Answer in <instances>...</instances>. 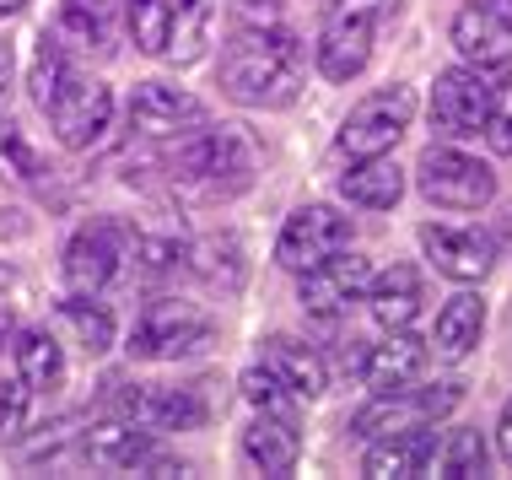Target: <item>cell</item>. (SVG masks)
I'll list each match as a JSON object with an SVG mask.
<instances>
[{
	"mask_svg": "<svg viewBox=\"0 0 512 480\" xmlns=\"http://www.w3.org/2000/svg\"><path fill=\"white\" fill-rule=\"evenodd\" d=\"M486 464H491L486 437H480L475 427H453V432L437 443V454H432V475L469 480V475H486Z\"/></svg>",
	"mask_w": 512,
	"mask_h": 480,
	"instance_id": "cell-29",
	"label": "cell"
},
{
	"mask_svg": "<svg viewBox=\"0 0 512 480\" xmlns=\"http://www.w3.org/2000/svg\"><path fill=\"white\" fill-rule=\"evenodd\" d=\"M351 249V216H340L335 205H297L286 216L281 238H275V265L281 270H313L318 259Z\"/></svg>",
	"mask_w": 512,
	"mask_h": 480,
	"instance_id": "cell-10",
	"label": "cell"
},
{
	"mask_svg": "<svg viewBox=\"0 0 512 480\" xmlns=\"http://www.w3.org/2000/svg\"><path fill=\"white\" fill-rule=\"evenodd\" d=\"M44 114H49L54 141L71 146V152H87V146H98L108 135V125H114V92H108L103 81H92V76L76 71Z\"/></svg>",
	"mask_w": 512,
	"mask_h": 480,
	"instance_id": "cell-11",
	"label": "cell"
},
{
	"mask_svg": "<svg viewBox=\"0 0 512 480\" xmlns=\"http://www.w3.org/2000/svg\"><path fill=\"white\" fill-rule=\"evenodd\" d=\"M340 195L362 211H394L405 200V168L383 152V157H351V168L340 173Z\"/></svg>",
	"mask_w": 512,
	"mask_h": 480,
	"instance_id": "cell-23",
	"label": "cell"
},
{
	"mask_svg": "<svg viewBox=\"0 0 512 480\" xmlns=\"http://www.w3.org/2000/svg\"><path fill=\"white\" fill-rule=\"evenodd\" d=\"M54 38L71 54H108L114 49V11H108V0H60Z\"/></svg>",
	"mask_w": 512,
	"mask_h": 480,
	"instance_id": "cell-24",
	"label": "cell"
},
{
	"mask_svg": "<svg viewBox=\"0 0 512 480\" xmlns=\"http://www.w3.org/2000/svg\"><path fill=\"white\" fill-rule=\"evenodd\" d=\"M27 383H22V373H11V378H0V437H11L22 427V416H27Z\"/></svg>",
	"mask_w": 512,
	"mask_h": 480,
	"instance_id": "cell-36",
	"label": "cell"
},
{
	"mask_svg": "<svg viewBox=\"0 0 512 480\" xmlns=\"http://www.w3.org/2000/svg\"><path fill=\"white\" fill-rule=\"evenodd\" d=\"M232 27H281V0H232Z\"/></svg>",
	"mask_w": 512,
	"mask_h": 480,
	"instance_id": "cell-37",
	"label": "cell"
},
{
	"mask_svg": "<svg viewBox=\"0 0 512 480\" xmlns=\"http://www.w3.org/2000/svg\"><path fill=\"white\" fill-rule=\"evenodd\" d=\"M432 454H437V432H426V427H415V432H389V437H372L362 470H367L372 480L432 475Z\"/></svg>",
	"mask_w": 512,
	"mask_h": 480,
	"instance_id": "cell-21",
	"label": "cell"
},
{
	"mask_svg": "<svg viewBox=\"0 0 512 480\" xmlns=\"http://www.w3.org/2000/svg\"><path fill=\"white\" fill-rule=\"evenodd\" d=\"M426 362H432V351H426V340H415L410 329H389V340H378V346H367V356L356 362V373L372 394L378 389H405L426 373Z\"/></svg>",
	"mask_w": 512,
	"mask_h": 480,
	"instance_id": "cell-19",
	"label": "cell"
},
{
	"mask_svg": "<svg viewBox=\"0 0 512 480\" xmlns=\"http://www.w3.org/2000/svg\"><path fill=\"white\" fill-rule=\"evenodd\" d=\"M184 265L195 270L200 281L221 286V292H238V286H243V243L232 238V232H221V238H205V243H195Z\"/></svg>",
	"mask_w": 512,
	"mask_h": 480,
	"instance_id": "cell-28",
	"label": "cell"
},
{
	"mask_svg": "<svg viewBox=\"0 0 512 480\" xmlns=\"http://www.w3.org/2000/svg\"><path fill=\"white\" fill-rule=\"evenodd\" d=\"M399 17V0H335L324 17V33L313 44V60L324 81H356L372 65V44H378L383 22Z\"/></svg>",
	"mask_w": 512,
	"mask_h": 480,
	"instance_id": "cell-3",
	"label": "cell"
},
{
	"mask_svg": "<svg viewBox=\"0 0 512 480\" xmlns=\"http://www.w3.org/2000/svg\"><path fill=\"white\" fill-rule=\"evenodd\" d=\"M243 459L259 475H292L302 459V432L292 410H259L254 427L243 432Z\"/></svg>",
	"mask_w": 512,
	"mask_h": 480,
	"instance_id": "cell-18",
	"label": "cell"
},
{
	"mask_svg": "<svg viewBox=\"0 0 512 480\" xmlns=\"http://www.w3.org/2000/svg\"><path fill=\"white\" fill-rule=\"evenodd\" d=\"M308 49L286 27H238L221 54V92L243 108H286L302 92Z\"/></svg>",
	"mask_w": 512,
	"mask_h": 480,
	"instance_id": "cell-1",
	"label": "cell"
},
{
	"mask_svg": "<svg viewBox=\"0 0 512 480\" xmlns=\"http://www.w3.org/2000/svg\"><path fill=\"white\" fill-rule=\"evenodd\" d=\"M76 76V65H71V49L60 44L54 33L38 38V49H33V71H27V87H33V103L38 108H49L54 98H60V87Z\"/></svg>",
	"mask_w": 512,
	"mask_h": 480,
	"instance_id": "cell-30",
	"label": "cell"
},
{
	"mask_svg": "<svg viewBox=\"0 0 512 480\" xmlns=\"http://www.w3.org/2000/svg\"><path fill=\"white\" fill-rule=\"evenodd\" d=\"M259 152L248 141L243 125H200L195 135L178 141V152L168 157V178L184 189H195L200 200H232L254 184Z\"/></svg>",
	"mask_w": 512,
	"mask_h": 480,
	"instance_id": "cell-2",
	"label": "cell"
},
{
	"mask_svg": "<svg viewBox=\"0 0 512 480\" xmlns=\"http://www.w3.org/2000/svg\"><path fill=\"white\" fill-rule=\"evenodd\" d=\"M0 173H11V178H38L44 173V162H38V152L27 146V135L11 130V125H6V141H0Z\"/></svg>",
	"mask_w": 512,
	"mask_h": 480,
	"instance_id": "cell-35",
	"label": "cell"
},
{
	"mask_svg": "<svg viewBox=\"0 0 512 480\" xmlns=\"http://www.w3.org/2000/svg\"><path fill=\"white\" fill-rule=\"evenodd\" d=\"M453 49L464 65L507 71L512 65V0H469L453 17Z\"/></svg>",
	"mask_w": 512,
	"mask_h": 480,
	"instance_id": "cell-13",
	"label": "cell"
},
{
	"mask_svg": "<svg viewBox=\"0 0 512 480\" xmlns=\"http://www.w3.org/2000/svg\"><path fill=\"white\" fill-rule=\"evenodd\" d=\"M496 454H502V464H512V400L496 416Z\"/></svg>",
	"mask_w": 512,
	"mask_h": 480,
	"instance_id": "cell-38",
	"label": "cell"
},
{
	"mask_svg": "<svg viewBox=\"0 0 512 480\" xmlns=\"http://www.w3.org/2000/svg\"><path fill=\"white\" fill-rule=\"evenodd\" d=\"M362 303L372 308V319H378L383 329H410L415 313H421L426 292H421V270L415 265H389L378 270V276L367 281V297Z\"/></svg>",
	"mask_w": 512,
	"mask_h": 480,
	"instance_id": "cell-22",
	"label": "cell"
},
{
	"mask_svg": "<svg viewBox=\"0 0 512 480\" xmlns=\"http://www.w3.org/2000/svg\"><path fill=\"white\" fill-rule=\"evenodd\" d=\"M464 400L459 383H405V389H378L372 400L351 416L356 437H389V432H415V427H437L442 416H453Z\"/></svg>",
	"mask_w": 512,
	"mask_h": 480,
	"instance_id": "cell-4",
	"label": "cell"
},
{
	"mask_svg": "<svg viewBox=\"0 0 512 480\" xmlns=\"http://www.w3.org/2000/svg\"><path fill=\"white\" fill-rule=\"evenodd\" d=\"M238 389H243V400L254 405V410H292V400H297V394L286 389V383L275 378V373H270L265 362H259V367H248Z\"/></svg>",
	"mask_w": 512,
	"mask_h": 480,
	"instance_id": "cell-34",
	"label": "cell"
},
{
	"mask_svg": "<svg viewBox=\"0 0 512 480\" xmlns=\"http://www.w3.org/2000/svg\"><path fill=\"white\" fill-rule=\"evenodd\" d=\"M216 340L211 313H200L195 303H178V297H157L146 303V313L130 329V356L141 362H178V356H195Z\"/></svg>",
	"mask_w": 512,
	"mask_h": 480,
	"instance_id": "cell-5",
	"label": "cell"
},
{
	"mask_svg": "<svg viewBox=\"0 0 512 480\" xmlns=\"http://www.w3.org/2000/svg\"><path fill=\"white\" fill-rule=\"evenodd\" d=\"M22 6H27V0H0V17H17Z\"/></svg>",
	"mask_w": 512,
	"mask_h": 480,
	"instance_id": "cell-39",
	"label": "cell"
},
{
	"mask_svg": "<svg viewBox=\"0 0 512 480\" xmlns=\"http://www.w3.org/2000/svg\"><path fill=\"white\" fill-rule=\"evenodd\" d=\"M200 125H211L205 103L195 92L173 87V81H141L130 98V130L146 135V141H184Z\"/></svg>",
	"mask_w": 512,
	"mask_h": 480,
	"instance_id": "cell-12",
	"label": "cell"
},
{
	"mask_svg": "<svg viewBox=\"0 0 512 480\" xmlns=\"http://www.w3.org/2000/svg\"><path fill=\"white\" fill-rule=\"evenodd\" d=\"M480 335H486V303H480L475 292H459V297H448L442 303V313H437V335H432V346L442 351V356H469L480 346Z\"/></svg>",
	"mask_w": 512,
	"mask_h": 480,
	"instance_id": "cell-25",
	"label": "cell"
},
{
	"mask_svg": "<svg viewBox=\"0 0 512 480\" xmlns=\"http://www.w3.org/2000/svg\"><path fill=\"white\" fill-rule=\"evenodd\" d=\"M17 373L33 394H54L65 383V351L49 329H27L17 340Z\"/></svg>",
	"mask_w": 512,
	"mask_h": 480,
	"instance_id": "cell-27",
	"label": "cell"
},
{
	"mask_svg": "<svg viewBox=\"0 0 512 480\" xmlns=\"http://www.w3.org/2000/svg\"><path fill=\"white\" fill-rule=\"evenodd\" d=\"M410 119H415V92L410 87H383L345 114L335 146L345 157H383L399 146V135L410 130Z\"/></svg>",
	"mask_w": 512,
	"mask_h": 480,
	"instance_id": "cell-8",
	"label": "cell"
},
{
	"mask_svg": "<svg viewBox=\"0 0 512 480\" xmlns=\"http://www.w3.org/2000/svg\"><path fill=\"white\" fill-rule=\"evenodd\" d=\"M367 281H372V265L362 254L340 249L329 259H318L313 270H302V308L313 313V319H340V313H351V303H362L367 297Z\"/></svg>",
	"mask_w": 512,
	"mask_h": 480,
	"instance_id": "cell-15",
	"label": "cell"
},
{
	"mask_svg": "<svg viewBox=\"0 0 512 480\" xmlns=\"http://www.w3.org/2000/svg\"><path fill=\"white\" fill-rule=\"evenodd\" d=\"M415 184L442 211H486L496 200V173L480 157L453 152V146H432V152L415 162Z\"/></svg>",
	"mask_w": 512,
	"mask_h": 480,
	"instance_id": "cell-7",
	"label": "cell"
},
{
	"mask_svg": "<svg viewBox=\"0 0 512 480\" xmlns=\"http://www.w3.org/2000/svg\"><path fill=\"white\" fill-rule=\"evenodd\" d=\"M6 71H11V60L0 54V103H6Z\"/></svg>",
	"mask_w": 512,
	"mask_h": 480,
	"instance_id": "cell-40",
	"label": "cell"
},
{
	"mask_svg": "<svg viewBox=\"0 0 512 480\" xmlns=\"http://www.w3.org/2000/svg\"><path fill=\"white\" fill-rule=\"evenodd\" d=\"M124 416L141 421L151 432H195L211 421V405H205V383H184V389H162V383H135L124 389Z\"/></svg>",
	"mask_w": 512,
	"mask_h": 480,
	"instance_id": "cell-16",
	"label": "cell"
},
{
	"mask_svg": "<svg viewBox=\"0 0 512 480\" xmlns=\"http://www.w3.org/2000/svg\"><path fill=\"white\" fill-rule=\"evenodd\" d=\"M173 22H168V60L178 65H195L205 44H211V22H216V6L211 0H168Z\"/></svg>",
	"mask_w": 512,
	"mask_h": 480,
	"instance_id": "cell-26",
	"label": "cell"
},
{
	"mask_svg": "<svg viewBox=\"0 0 512 480\" xmlns=\"http://www.w3.org/2000/svg\"><path fill=\"white\" fill-rule=\"evenodd\" d=\"M421 249L442 276L459 281V286L486 281L491 265H496V243L475 227H421Z\"/></svg>",
	"mask_w": 512,
	"mask_h": 480,
	"instance_id": "cell-17",
	"label": "cell"
},
{
	"mask_svg": "<svg viewBox=\"0 0 512 480\" xmlns=\"http://www.w3.org/2000/svg\"><path fill=\"white\" fill-rule=\"evenodd\" d=\"M60 319L76 329V340H81L87 356H103L108 346H114V313H108L103 303H92L87 292H76L71 303H60Z\"/></svg>",
	"mask_w": 512,
	"mask_h": 480,
	"instance_id": "cell-31",
	"label": "cell"
},
{
	"mask_svg": "<svg viewBox=\"0 0 512 480\" xmlns=\"http://www.w3.org/2000/svg\"><path fill=\"white\" fill-rule=\"evenodd\" d=\"M480 135H486V146L496 157H512V76H502L491 87V108H486V125H480Z\"/></svg>",
	"mask_w": 512,
	"mask_h": 480,
	"instance_id": "cell-33",
	"label": "cell"
},
{
	"mask_svg": "<svg viewBox=\"0 0 512 480\" xmlns=\"http://www.w3.org/2000/svg\"><path fill=\"white\" fill-rule=\"evenodd\" d=\"M491 87L496 81L480 71V65H453V71H442L437 87H432V125L442 135H453V141L480 135L486 108H491Z\"/></svg>",
	"mask_w": 512,
	"mask_h": 480,
	"instance_id": "cell-14",
	"label": "cell"
},
{
	"mask_svg": "<svg viewBox=\"0 0 512 480\" xmlns=\"http://www.w3.org/2000/svg\"><path fill=\"white\" fill-rule=\"evenodd\" d=\"M81 459L98 464V470H119V475H184V464L162 454L157 432L141 421H108V427L87 432Z\"/></svg>",
	"mask_w": 512,
	"mask_h": 480,
	"instance_id": "cell-9",
	"label": "cell"
},
{
	"mask_svg": "<svg viewBox=\"0 0 512 480\" xmlns=\"http://www.w3.org/2000/svg\"><path fill=\"white\" fill-rule=\"evenodd\" d=\"M259 362H265L270 373L297 394V400H318V394L329 389V367H324V356H318L313 346H302V340H292V335H270V340H259Z\"/></svg>",
	"mask_w": 512,
	"mask_h": 480,
	"instance_id": "cell-20",
	"label": "cell"
},
{
	"mask_svg": "<svg viewBox=\"0 0 512 480\" xmlns=\"http://www.w3.org/2000/svg\"><path fill=\"white\" fill-rule=\"evenodd\" d=\"M168 0H124V27H130L141 54H168Z\"/></svg>",
	"mask_w": 512,
	"mask_h": 480,
	"instance_id": "cell-32",
	"label": "cell"
},
{
	"mask_svg": "<svg viewBox=\"0 0 512 480\" xmlns=\"http://www.w3.org/2000/svg\"><path fill=\"white\" fill-rule=\"evenodd\" d=\"M135 249V227L119 222V216H92L87 227H76V238L65 243V281L71 292L98 297L103 286L119 281V270L130 265Z\"/></svg>",
	"mask_w": 512,
	"mask_h": 480,
	"instance_id": "cell-6",
	"label": "cell"
}]
</instances>
